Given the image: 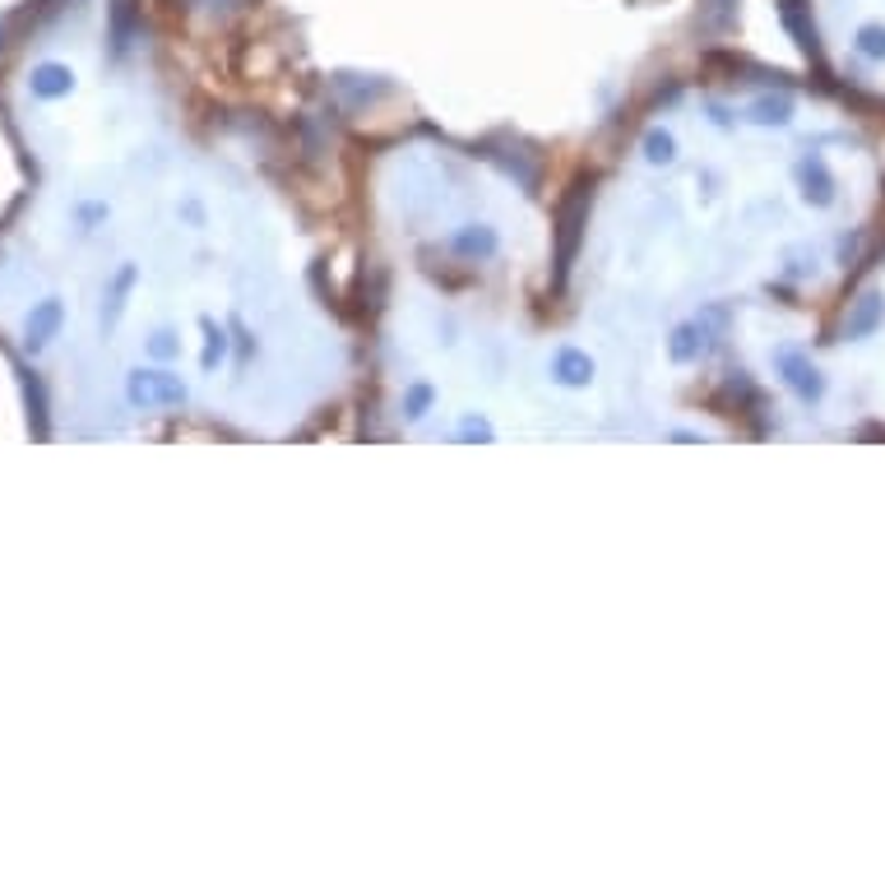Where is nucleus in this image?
<instances>
[{
  "instance_id": "obj_20",
  "label": "nucleus",
  "mask_w": 885,
  "mask_h": 885,
  "mask_svg": "<svg viewBox=\"0 0 885 885\" xmlns=\"http://www.w3.org/2000/svg\"><path fill=\"white\" fill-rule=\"evenodd\" d=\"M431 399H437V390H431V385H413L404 394V413H408V418H422V413L431 408Z\"/></svg>"
},
{
  "instance_id": "obj_10",
  "label": "nucleus",
  "mask_w": 885,
  "mask_h": 885,
  "mask_svg": "<svg viewBox=\"0 0 885 885\" xmlns=\"http://www.w3.org/2000/svg\"><path fill=\"white\" fill-rule=\"evenodd\" d=\"M450 246L455 251H464V255H496V232L492 228H464V232H455L450 237Z\"/></svg>"
},
{
  "instance_id": "obj_8",
  "label": "nucleus",
  "mask_w": 885,
  "mask_h": 885,
  "mask_svg": "<svg viewBox=\"0 0 885 885\" xmlns=\"http://www.w3.org/2000/svg\"><path fill=\"white\" fill-rule=\"evenodd\" d=\"M881 320H885V298H881V292H862V298L854 302V311H848V320H844V339L876 334Z\"/></svg>"
},
{
  "instance_id": "obj_17",
  "label": "nucleus",
  "mask_w": 885,
  "mask_h": 885,
  "mask_svg": "<svg viewBox=\"0 0 885 885\" xmlns=\"http://www.w3.org/2000/svg\"><path fill=\"white\" fill-rule=\"evenodd\" d=\"M24 376V399H28V418H38V431H47V394L42 385L33 380V371H20Z\"/></svg>"
},
{
  "instance_id": "obj_3",
  "label": "nucleus",
  "mask_w": 885,
  "mask_h": 885,
  "mask_svg": "<svg viewBox=\"0 0 885 885\" xmlns=\"http://www.w3.org/2000/svg\"><path fill=\"white\" fill-rule=\"evenodd\" d=\"M774 367H779V376L788 380V390H793L797 399H807V404H816V399L825 394V380H821V371H816V362H811L807 353L779 349V353H774Z\"/></svg>"
},
{
  "instance_id": "obj_21",
  "label": "nucleus",
  "mask_w": 885,
  "mask_h": 885,
  "mask_svg": "<svg viewBox=\"0 0 885 885\" xmlns=\"http://www.w3.org/2000/svg\"><path fill=\"white\" fill-rule=\"evenodd\" d=\"M108 214H112L108 204H79V223H84V228H93V223H102Z\"/></svg>"
},
{
  "instance_id": "obj_4",
  "label": "nucleus",
  "mask_w": 885,
  "mask_h": 885,
  "mask_svg": "<svg viewBox=\"0 0 885 885\" xmlns=\"http://www.w3.org/2000/svg\"><path fill=\"white\" fill-rule=\"evenodd\" d=\"M779 20H784L788 38L802 47L811 61H821V33H816V20H811V5H807V0H779Z\"/></svg>"
},
{
  "instance_id": "obj_16",
  "label": "nucleus",
  "mask_w": 885,
  "mask_h": 885,
  "mask_svg": "<svg viewBox=\"0 0 885 885\" xmlns=\"http://www.w3.org/2000/svg\"><path fill=\"white\" fill-rule=\"evenodd\" d=\"M580 214H584V204L576 200V204H566V237H561V279H566V269H570V255H576V223H580Z\"/></svg>"
},
{
  "instance_id": "obj_15",
  "label": "nucleus",
  "mask_w": 885,
  "mask_h": 885,
  "mask_svg": "<svg viewBox=\"0 0 885 885\" xmlns=\"http://www.w3.org/2000/svg\"><path fill=\"white\" fill-rule=\"evenodd\" d=\"M645 159L649 163H672L677 159V140H672L668 130H649L645 135Z\"/></svg>"
},
{
  "instance_id": "obj_11",
  "label": "nucleus",
  "mask_w": 885,
  "mask_h": 885,
  "mask_svg": "<svg viewBox=\"0 0 885 885\" xmlns=\"http://www.w3.org/2000/svg\"><path fill=\"white\" fill-rule=\"evenodd\" d=\"M200 325H204V357H200V367L214 376V371L223 367V357H228V334H223V329H218L210 316H204Z\"/></svg>"
},
{
  "instance_id": "obj_6",
  "label": "nucleus",
  "mask_w": 885,
  "mask_h": 885,
  "mask_svg": "<svg viewBox=\"0 0 885 885\" xmlns=\"http://www.w3.org/2000/svg\"><path fill=\"white\" fill-rule=\"evenodd\" d=\"M797 186H802V200L816 204V210L835 204V177H830V167H825L821 153H807V159L797 163Z\"/></svg>"
},
{
  "instance_id": "obj_12",
  "label": "nucleus",
  "mask_w": 885,
  "mask_h": 885,
  "mask_svg": "<svg viewBox=\"0 0 885 885\" xmlns=\"http://www.w3.org/2000/svg\"><path fill=\"white\" fill-rule=\"evenodd\" d=\"M746 116H751L756 126H784L793 116V102L788 98H756L751 108H746Z\"/></svg>"
},
{
  "instance_id": "obj_19",
  "label": "nucleus",
  "mask_w": 885,
  "mask_h": 885,
  "mask_svg": "<svg viewBox=\"0 0 885 885\" xmlns=\"http://www.w3.org/2000/svg\"><path fill=\"white\" fill-rule=\"evenodd\" d=\"M737 5V0H705V24L709 28H728V24H733V10Z\"/></svg>"
},
{
  "instance_id": "obj_7",
  "label": "nucleus",
  "mask_w": 885,
  "mask_h": 885,
  "mask_svg": "<svg viewBox=\"0 0 885 885\" xmlns=\"http://www.w3.org/2000/svg\"><path fill=\"white\" fill-rule=\"evenodd\" d=\"M135 283H140V269L126 260V265L108 279V288H102V329H112L121 320V311H126V298L135 292Z\"/></svg>"
},
{
  "instance_id": "obj_18",
  "label": "nucleus",
  "mask_w": 885,
  "mask_h": 885,
  "mask_svg": "<svg viewBox=\"0 0 885 885\" xmlns=\"http://www.w3.org/2000/svg\"><path fill=\"white\" fill-rule=\"evenodd\" d=\"M144 353L159 357V362H172V357L181 353V343H177V334H172V329H153L149 343H144Z\"/></svg>"
},
{
  "instance_id": "obj_5",
  "label": "nucleus",
  "mask_w": 885,
  "mask_h": 885,
  "mask_svg": "<svg viewBox=\"0 0 885 885\" xmlns=\"http://www.w3.org/2000/svg\"><path fill=\"white\" fill-rule=\"evenodd\" d=\"M28 93L42 98V102H56V98H71L75 93V71L61 61H38L28 71Z\"/></svg>"
},
{
  "instance_id": "obj_13",
  "label": "nucleus",
  "mask_w": 885,
  "mask_h": 885,
  "mask_svg": "<svg viewBox=\"0 0 885 885\" xmlns=\"http://www.w3.org/2000/svg\"><path fill=\"white\" fill-rule=\"evenodd\" d=\"M696 334H700V325H682V329L672 334V357H677V362H691V357H700V353L709 349V343L696 339Z\"/></svg>"
},
{
  "instance_id": "obj_2",
  "label": "nucleus",
  "mask_w": 885,
  "mask_h": 885,
  "mask_svg": "<svg viewBox=\"0 0 885 885\" xmlns=\"http://www.w3.org/2000/svg\"><path fill=\"white\" fill-rule=\"evenodd\" d=\"M61 329H65V302L61 298L33 302V311L24 316V349L28 353L51 349V339H61Z\"/></svg>"
},
{
  "instance_id": "obj_14",
  "label": "nucleus",
  "mask_w": 885,
  "mask_h": 885,
  "mask_svg": "<svg viewBox=\"0 0 885 885\" xmlns=\"http://www.w3.org/2000/svg\"><path fill=\"white\" fill-rule=\"evenodd\" d=\"M858 51L867 61H885V24H862L858 28Z\"/></svg>"
},
{
  "instance_id": "obj_1",
  "label": "nucleus",
  "mask_w": 885,
  "mask_h": 885,
  "mask_svg": "<svg viewBox=\"0 0 885 885\" xmlns=\"http://www.w3.org/2000/svg\"><path fill=\"white\" fill-rule=\"evenodd\" d=\"M126 399H130V408H181L186 404V385H181V376L177 371H163V367H140V371H130L126 376Z\"/></svg>"
},
{
  "instance_id": "obj_22",
  "label": "nucleus",
  "mask_w": 885,
  "mask_h": 885,
  "mask_svg": "<svg viewBox=\"0 0 885 885\" xmlns=\"http://www.w3.org/2000/svg\"><path fill=\"white\" fill-rule=\"evenodd\" d=\"M177 214H186L190 223H195V228H204V204H200V200H186V204H181V210H177Z\"/></svg>"
},
{
  "instance_id": "obj_9",
  "label": "nucleus",
  "mask_w": 885,
  "mask_h": 885,
  "mask_svg": "<svg viewBox=\"0 0 885 885\" xmlns=\"http://www.w3.org/2000/svg\"><path fill=\"white\" fill-rule=\"evenodd\" d=\"M552 376H557L561 385H589V380H594V362H589V353H580V349H557Z\"/></svg>"
}]
</instances>
